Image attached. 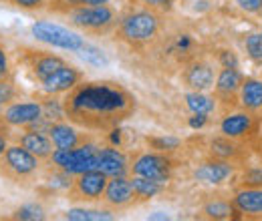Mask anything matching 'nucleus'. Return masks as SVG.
I'll use <instances>...</instances> for the list:
<instances>
[{
    "label": "nucleus",
    "instance_id": "9d476101",
    "mask_svg": "<svg viewBox=\"0 0 262 221\" xmlns=\"http://www.w3.org/2000/svg\"><path fill=\"white\" fill-rule=\"evenodd\" d=\"M18 59H20V63L31 70V75L38 83H42L47 77H51L55 70H59L63 64H67L65 59L59 57V55H53V53H47V51L29 48V46L18 48Z\"/></svg>",
    "mask_w": 262,
    "mask_h": 221
},
{
    "label": "nucleus",
    "instance_id": "a211bd4d",
    "mask_svg": "<svg viewBox=\"0 0 262 221\" xmlns=\"http://www.w3.org/2000/svg\"><path fill=\"white\" fill-rule=\"evenodd\" d=\"M208 157L224 159V161H232V163H240L246 159V143L234 141L226 135L220 137H212L208 143Z\"/></svg>",
    "mask_w": 262,
    "mask_h": 221
},
{
    "label": "nucleus",
    "instance_id": "39448f33",
    "mask_svg": "<svg viewBox=\"0 0 262 221\" xmlns=\"http://www.w3.org/2000/svg\"><path fill=\"white\" fill-rule=\"evenodd\" d=\"M99 147L93 141H87L75 149H55L51 155V163L59 169H65L69 175H81L85 171L97 169Z\"/></svg>",
    "mask_w": 262,
    "mask_h": 221
},
{
    "label": "nucleus",
    "instance_id": "f3484780",
    "mask_svg": "<svg viewBox=\"0 0 262 221\" xmlns=\"http://www.w3.org/2000/svg\"><path fill=\"white\" fill-rule=\"evenodd\" d=\"M47 135L51 137L55 149H75V147L91 141V137L87 133H81L79 129L73 127V123H67V121L51 123Z\"/></svg>",
    "mask_w": 262,
    "mask_h": 221
},
{
    "label": "nucleus",
    "instance_id": "4c0bfd02",
    "mask_svg": "<svg viewBox=\"0 0 262 221\" xmlns=\"http://www.w3.org/2000/svg\"><path fill=\"white\" fill-rule=\"evenodd\" d=\"M218 61L222 66H236L238 68V57L232 51H220L218 53Z\"/></svg>",
    "mask_w": 262,
    "mask_h": 221
},
{
    "label": "nucleus",
    "instance_id": "7ed1b4c3",
    "mask_svg": "<svg viewBox=\"0 0 262 221\" xmlns=\"http://www.w3.org/2000/svg\"><path fill=\"white\" fill-rule=\"evenodd\" d=\"M40 159L23 145H8L0 157V175L14 183H25L38 173Z\"/></svg>",
    "mask_w": 262,
    "mask_h": 221
},
{
    "label": "nucleus",
    "instance_id": "b1692460",
    "mask_svg": "<svg viewBox=\"0 0 262 221\" xmlns=\"http://www.w3.org/2000/svg\"><path fill=\"white\" fill-rule=\"evenodd\" d=\"M202 215L208 219H234L240 213H238L236 205L232 203V199L230 201L228 199H214L202 207Z\"/></svg>",
    "mask_w": 262,
    "mask_h": 221
},
{
    "label": "nucleus",
    "instance_id": "20e7f679",
    "mask_svg": "<svg viewBox=\"0 0 262 221\" xmlns=\"http://www.w3.org/2000/svg\"><path fill=\"white\" fill-rule=\"evenodd\" d=\"M63 14L69 16L71 24L81 29V31L93 32V34H105L109 32L115 22L117 14L109 4H99V6H75L69 8Z\"/></svg>",
    "mask_w": 262,
    "mask_h": 221
},
{
    "label": "nucleus",
    "instance_id": "412c9836",
    "mask_svg": "<svg viewBox=\"0 0 262 221\" xmlns=\"http://www.w3.org/2000/svg\"><path fill=\"white\" fill-rule=\"evenodd\" d=\"M18 145H23L25 149H29L40 161H49L51 155H53V151H55V145H53V141H51L49 135H45L40 131H29V129H27L25 135H20Z\"/></svg>",
    "mask_w": 262,
    "mask_h": 221
},
{
    "label": "nucleus",
    "instance_id": "7c9ffc66",
    "mask_svg": "<svg viewBox=\"0 0 262 221\" xmlns=\"http://www.w3.org/2000/svg\"><path fill=\"white\" fill-rule=\"evenodd\" d=\"M113 0H55V4L51 6V10H59V12H65L69 8H75V6H99V4H109Z\"/></svg>",
    "mask_w": 262,
    "mask_h": 221
},
{
    "label": "nucleus",
    "instance_id": "393cba45",
    "mask_svg": "<svg viewBox=\"0 0 262 221\" xmlns=\"http://www.w3.org/2000/svg\"><path fill=\"white\" fill-rule=\"evenodd\" d=\"M216 96H210L202 91H190L186 95V107L190 109L192 115H212L216 111Z\"/></svg>",
    "mask_w": 262,
    "mask_h": 221
},
{
    "label": "nucleus",
    "instance_id": "2eb2a0df",
    "mask_svg": "<svg viewBox=\"0 0 262 221\" xmlns=\"http://www.w3.org/2000/svg\"><path fill=\"white\" fill-rule=\"evenodd\" d=\"M101 203L111 209H125L129 205H135L133 201V189L127 177H109L105 193L101 197Z\"/></svg>",
    "mask_w": 262,
    "mask_h": 221
},
{
    "label": "nucleus",
    "instance_id": "bb28decb",
    "mask_svg": "<svg viewBox=\"0 0 262 221\" xmlns=\"http://www.w3.org/2000/svg\"><path fill=\"white\" fill-rule=\"evenodd\" d=\"M145 143H147V147H149L151 151L167 153V155H171L173 151L182 149V139L169 137V135H167V137H147Z\"/></svg>",
    "mask_w": 262,
    "mask_h": 221
},
{
    "label": "nucleus",
    "instance_id": "5701e85b",
    "mask_svg": "<svg viewBox=\"0 0 262 221\" xmlns=\"http://www.w3.org/2000/svg\"><path fill=\"white\" fill-rule=\"evenodd\" d=\"M129 181H131V189H133V201H135V205L154 199L156 195H160L162 189H164V183H158L154 179H145V177H139V175H133Z\"/></svg>",
    "mask_w": 262,
    "mask_h": 221
},
{
    "label": "nucleus",
    "instance_id": "6ab92c4d",
    "mask_svg": "<svg viewBox=\"0 0 262 221\" xmlns=\"http://www.w3.org/2000/svg\"><path fill=\"white\" fill-rule=\"evenodd\" d=\"M97 169L103 171L107 177H125L129 173L131 165L127 155L115 147H101L99 149Z\"/></svg>",
    "mask_w": 262,
    "mask_h": 221
},
{
    "label": "nucleus",
    "instance_id": "c756f323",
    "mask_svg": "<svg viewBox=\"0 0 262 221\" xmlns=\"http://www.w3.org/2000/svg\"><path fill=\"white\" fill-rule=\"evenodd\" d=\"M79 55H81V59L85 61V63L93 64V66H105L107 64V57H105V53L97 48V46H93V44H87L85 42V46L79 51Z\"/></svg>",
    "mask_w": 262,
    "mask_h": 221
},
{
    "label": "nucleus",
    "instance_id": "f8f14e48",
    "mask_svg": "<svg viewBox=\"0 0 262 221\" xmlns=\"http://www.w3.org/2000/svg\"><path fill=\"white\" fill-rule=\"evenodd\" d=\"M236 163L224 159L208 157L194 169V179L206 185H222L236 173Z\"/></svg>",
    "mask_w": 262,
    "mask_h": 221
},
{
    "label": "nucleus",
    "instance_id": "72a5a7b5",
    "mask_svg": "<svg viewBox=\"0 0 262 221\" xmlns=\"http://www.w3.org/2000/svg\"><path fill=\"white\" fill-rule=\"evenodd\" d=\"M2 2H8V4L23 8V10H40L47 6L49 0H2Z\"/></svg>",
    "mask_w": 262,
    "mask_h": 221
},
{
    "label": "nucleus",
    "instance_id": "e433bc0d",
    "mask_svg": "<svg viewBox=\"0 0 262 221\" xmlns=\"http://www.w3.org/2000/svg\"><path fill=\"white\" fill-rule=\"evenodd\" d=\"M10 75V61H8V53L6 48L0 44V81L6 79Z\"/></svg>",
    "mask_w": 262,
    "mask_h": 221
},
{
    "label": "nucleus",
    "instance_id": "aec40b11",
    "mask_svg": "<svg viewBox=\"0 0 262 221\" xmlns=\"http://www.w3.org/2000/svg\"><path fill=\"white\" fill-rule=\"evenodd\" d=\"M240 215L262 217V187H238L232 197Z\"/></svg>",
    "mask_w": 262,
    "mask_h": 221
},
{
    "label": "nucleus",
    "instance_id": "58836bf2",
    "mask_svg": "<svg viewBox=\"0 0 262 221\" xmlns=\"http://www.w3.org/2000/svg\"><path fill=\"white\" fill-rule=\"evenodd\" d=\"M206 123H208V115H194L190 119V127L192 129H200V127H204Z\"/></svg>",
    "mask_w": 262,
    "mask_h": 221
},
{
    "label": "nucleus",
    "instance_id": "f257e3e1",
    "mask_svg": "<svg viewBox=\"0 0 262 221\" xmlns=\"http://www.w3.org/2000/svg\"><path fill=\"white\" fill-rule=\"evenodd\" d=\"M65 119L85 131H113L137 109V99L115 81L79 83L63 99Z\"/></svg>",
    "mask_w": 262,
    "mask_h": 221
},
{
    "label": "nucleus",
    "instance_id": "4be33fe9",
    "mask_svg": "<svg viewBox=\"0 0 262 221\" xmlns=\"http://www.w3.org/2000/svg\"><path fill=\"white\" fill-rule=\"evenodd\" d=\"M240 107L250 113L262 111V81L254 77H244L240 87Z\"/></svg>",
    "mask_w": 262,
    "mask_h": 221
},
{
    "label": "nucleus",
    "instance_id": "2f4dec72",
    "mask_svg": "<svg viewBox=\"0 0 262 221\" xmlns=\"http://www.w3.org/2000/svg\"><path fill=\"white\" fill-rule=\"evenodd\" d=\"M12 219H45V209L40 205H36V203H29V205L18 207L12 213Z\"/></svg>",
    "mask_w": 262,
    "mask_h": 221
},
{
    "label": "nucleus",
    "instance_id": "ddd939ff",
    "mask_svg": "<svg viewBox=\"0 0 262 221\" xmlns=\"http://www.w3.org/2000/svg\"><path fill=\"white\" fill-rule=\"evenodd\" d=\"M83 81V72L79 68H75L73 64H63L59 70H55L51 77H47L40 83V89L45 91V95L57 96L67 95L71 89H75L79 83Z\"/></svg>",
    "mask_w": 262,
    "mask_h": 221
},
{
    "label": "nucleus",
    "instance_id": "4468645a",
    "mask_svg": "<svg viewBox=\"0 0 262 221\" xmlns=\"http://www.w3.org/2000/svg\"><path fill=\"white\" fill-rule=\"evenodd\" d=\"M182 81L190 91L206 93L208 89L214 87V81H216L214 66L206 59H192L190 63L186 64L184 72H182Z\"/></svg>",
    "mask_w": 262,
    "mask_h": 221
},
{
    "label": "nucleus",
    "instance_id": "473e14b6",
    "mask_svg": "<svg viewBox=\"0 0 262 221\" xmlns=\"http://www.w3.org/2000/svg\"><path fill=\"white\" fill-rule=\"evenodd\" d=\"M14 96H16V89H14L12 81H10L8 77L2 79V81H0V111H4V107L12 105Z\"/></svg>",
    "mask_w": 262,
    "mask_h": 221
},
{
    "label": "nucleus",
    "instance_id": "a19ab883",
    "mask_svg": "<svg viewBox=\"0 0 262 221\" xmlns=\"http://www.w3.org/2000/svg\"><path fill=\"white\" fill-rule=\"evenodd\" d=\"M8 123H6V121H4V119H2V115H0V135H6V133H8ZM6 137H8V135H6Z\"/></svg>",
    "mask_w": 262,
    "mask_h": 221
},
{
    "label": "nucleus",
    "instance_id": "a878e982",
    "mask_svg": "<svg viewBox=\"0 0 262 221\" xmlns=\"http://www.w3.org/2000/svg\"><path fill=\"white\" fill-rule=\"evenodd\" d=\"M115 215L105 211V209H85V207H75L65 211L63 219L69 221H109L113 219Z\"/></svg>",
    "mask_w": 262,
    "mask_h": 221
},
{
    "label": "nucleus",
    "instance_id": "ea45409f",
    "mask_svg": "<svg viewBox=\"0 0 262 221\" xmlns=\"http://www.w3.org/2000/svg\"><path fill=\"white\" fill-rule=\"evenodd\" d=\"M8 137L6 135H0V157L4 155V151H6V147H8V141H6Z\"/></svg>",
    "mask_w": 262,
    "mask_h": 221
},
{
    "label": "nucleus",
    "instance_id": "c9c22d12",
    "mask_svg": "<svg viewBox=\"0 0 262 221\" xmlns=\"http://www.w3.org/2000/svg\"><path fill=\"white\" fill-rule=\"evenodd\" d=\"M137 2L156 10H171V6L176 4V0H137Z\"/></svg>",
    "mask_w": 262,
    "mask_h": 221
},
{
    "label": "nucleus",
    "instance_id": "c85d7f7f",
    "mask_svg": "<svg viewBox=\"0 0 262 221\" xmlns=\"http://www.w3.org/2000/svg\"><path fill=\"white\" fill-rule=\"evenodd\" d=\"M240 187H262V165H248L240 175Z\"/></svg>",
    "mask_w": 262,
    "mask_h": 221
},
{
    "label": "nucleus",
    "instance_id": "dca6fc26",
    "mask_svg": "<svg viewBox=\"0 0 262 221\" xmlns=\"http://www.w3.org/2000/svg\"><path fill=\"white\" fill-rule=\"evenodd\" d=\"M2 119L10 127H29L42 119V105L36 101L29 103H12L4 109Z\"/></svg>",
    "mask_w": 262,
    "mask_h": 221
},
{
    "label": "nucleus",
    "instance_id": "9b49d317",
    "mask_svg": "<svg viewBox=\"0 0 262 221\" xmlns=\"http://www.w3.org/2000/svg\"><path fill=\"white\" fill-rule=\"evenodd\" d=\"M244 75L236 66H222V70L216 75L214 81V96L218 103L224 105H240V87H242Z\"/></svg>",
    "mask_w": 262,
    "mask_h": 221
},
{
    "label": "nucleus",
    "instance_id": "1a4fd4ad",
    "mask_svg": "<svg viewBox=\"0 0 262 221\" xmlns=\"http://www.w3.org/2000/svg\"><path fill=\"white\" fill-rule=\"evenodd\" d=\"M107 181L109 177L99 169L85 171L81 175H75L73 185L67 189V197L77 203H97L105 193Z\"/></svg>",
    "mask_w": 262,
    "mask_h": 221
},
{
    "label": "nucleus",
    "instance_id": "f03ea898",
    "mask_svg": "<svg viewBox=\"0 0 262 221\" xmlns=\"http://www.w3.org/2000/svg\"><path fill=\"white\" fill-rule=\"evenodd\" d=\"M162 32V14L156 8L139 6L129 8L117 22V38L129 46H145L156 40Z\"/></svg>",
    "mask_w": 262,
    "mask_h": 221
},
{
    "label": "nucleus",
    "instance_id": "f704fd0d",
    "mask_svg": "<svg viewBox=\"0 0 262 221\" xmlns=\"http://www.w3.org/2000/svg\"><path fill=\"white\" fill-rule=\"evenodd\" d=\"M240 10L248 12V14H262V0H234Z\"/></svg>",
    "mask_w": 262,
    "mask_h": 221
},
{
    "label": "nucleus",
    "instance_id": "423d86ee",
    "mask_svg": "<svg viewBox=\"0 0 262 221\" xmlns=\"http://www.w3.org/2000/svg\"><path fill=\"white\" fill-rule=\"evenodd\" d=\"M31 32L36 40L49 46H55V48L69 51V53H79L85 46V38L79 32L71 31L69 27H63V24L51 22V20H36L31 27Z\"/></svg>",
    "mask_w": 262,
    "mask_h": 221
},
{
    "label": "nucleus",
    "instance_id": "6e6552de",
    "mask_svg": "<svg viewBox=\"0 0 262 221\" xmlns=\"http://www.w3.org/2000/svg\"><path fill=\"white\" fill-rule=\"evenodd\" d=\"M173 159L167 153H158V151H145L137 153L131 163V175H139L145 179H154L158 183L169 181L171 171H173Z\"/></svg>",
    "mask_w": 262,
    "mask_h": 221
},
{
    "label": "nucleus",
    "instance_id": "cd10ccee",
    "mask_svg": "<svg viewBox=\"0 0 262 221\" xmlns=\"http://www.w3.org/2000/svg\"><path fill=\"white\" fill-rule=\"evenodd\" d=\"M244 48H246V55L252 63L262 64V32L248 34L244 40Z\"/></svg>",
    "mask_w": 262,
    "mask_h": 221
},
{
    "label": "nucleus",
    "instance_id": "0eeeda50",
    "mask_svg": "<svg viewBox=\"0 0 262 221\" xmlns=\"http://www.w3.org/2000/svg\"><path fill=\"white\" fill-rule=\"evenodd\" d=\"M220 133L234 141L254 145L262 133V121L256 113L250 111H238V113H226L220 121Z\"/></svg>",
    "mask_w": 262,
    "mask_h": 221
}]
</instances>
